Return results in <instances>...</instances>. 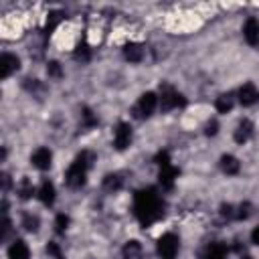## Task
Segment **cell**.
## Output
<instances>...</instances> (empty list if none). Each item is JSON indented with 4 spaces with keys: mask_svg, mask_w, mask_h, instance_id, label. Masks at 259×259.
Listing matches in <instances>:
<instances>
[{
    "mask_svg": "<svg viewBox=\"0 0 259 259\" xmlns=\"http://www.w3.org/2000/svg\"><path fill=\"white\" fill-rule=\"evenodd\" d=\"M164 200L158 194V190L154 186L142 188L134 194V214L140 221V225L150 227L152 223H156L158 219L164 217Z\"/></svg>",
    "mask_w": 259,
    "mask_h": 259,
    "instance_id": "obj_1",
    "label": "cell"
},
{
    "mask_svg": "<svg viewBox=\"0 0 259 259\" xmlns=\"http://www.w3.org/2000/svg\"><path fill=\"white\" fill-rule=\"evenodd\" d=\"M95 162V154L89 150H83L81 154H77V158L73 160V164L69 166L67 174H65V182L69 188H81L87 180V172Z\"/></svg>",
    "mask_w": 259,
    "mask_h": 259,
    "instance_id": "obj_2",
    "label": "cell"
},
{
    "mask_svg": "<svg viewBox=\"0 0 259 259\" xmlns=\"http://www.w3.org/2000/svg\"><path fill=\"white\" fill-rule=\"evenodd\" d=\"M184 105H186V97L182 93H178L168 83L160 85V107H162V111H170L174 107H184Z\"/></svg>",
    "mask_w": 259,
    "mask_h": 259,
    "instance_id": "obj_3",
    "label": "cell"
},
{
    "mask_svg": "<svg viewBox=\"0 0 259 259\" xmlns=\"http://www.w3.org/2000/svg\"><path fill=\"white\" fill-rule=\"evenodd\" d=\"M178 249H180V241L174 233H164L156 243V251L160 259H176Z\"/></svg>",
    "mask_w": 259,
    "mask_h": 259,
    "instance_id": "obj_4",
    "label": "cell"
},
{
    "mask_svg": "<svg viewBox=\"0 0 259 259\" xmlns=\"http://www.w3.org/2000/svg\"><path fill=\"white\" fill-rule=\"evenodd\" d=\"M156 107H158V95L154 91H146L140 95L138 105L134 107V115L136 117H150Z\"/></svg>",
    "mask_w": 259,
    "mask_h": 259,
    "instance_id": "obj_5",
    "label": "cell"
},
{
    "mask_svg": "<svg viewBox=\"0 0 259 259\" xmlns=\"http://www.w3.org/2000/svg\"><path fill=\"white\" fill-rule=\"evenodd\" d=\"M132 138H134L132 125L125 123V121H119L115 125V130H113V146H115V150H125L132 144Z\"/></svg>",
    "mask_w": 259,
    "mask_h": 259,
    "instance_id": "obj_6",
    "label": "cell"
},
{
    "mask_svg": "<svg viewBox=\"0 0 259 259\" xmlns=\"http://www.w3.org/2000/svg\"><path fill=\"white\" fill-rule=\"evenodd\" d=\"M18 69H20V59L12 53H2V57H0V79H8Z\"/></svg>",
    "mask_w": 259,
    "mask_h": 259,
    "instance_id": "obj_7",
    "label": "cell"
},
{
    "mask_svg": "<svg viewBox=\"0 0 259 259\" xmlns=\"http://www.w3.org/2000/svg\"><path fill=\"white\" fill-rule=\"evenodd\" d=\"M30 162H32V166L38 168V170H49L51 164H53V152H51L49 148L40 146V148H36V150L32 152Z\"/></svg>",
    "mask_w": 259,
    "mask_h": 259,
    "instance_id": "obj_8",
    "label": "cell"
},
{
    "mask_svg": "<svg viewBox=\"0 0 259 259\" xmlns=\"http://www.w3.org/2000/svg\"><path fill=\"white\" fill-rule=\"evenodd\" d=\"M237 97H239V103H241V105L249 107V105H253V103L259 99V91H257V87H255L251 81H247V83H243V85L239 87Z\"/></svg>",
    "mask_w": 259,
    "mask_h": 259,
    "instance_id": "obj_9",
    "label": "cell"
},
{
    "mask_svg": "<svg viewBox=\"0 0 259 259\" xmlns=\"http://www.w3.org/2000/svg\"><path fill=\"white\" fill-rule=\"evenodd\" d=\"M253 132H255L253 121H251V119H247V117H243V119L237 123L233 138H235V142H237V144H245V142H249V140L253 138Z\"/></svg>",
    "mask_w": 259,
    "mask_h": 259,
    "instance_id": "obj_10",
    "label": "cell"
},
{
    "mask_svg": "<svg viewBox=\"0 0 259 259\" xmlns=\"http://www.w3.org/2000/svg\"><path fill=\"white\" fill-rule=\"evenodd\" d=\"M243 36L251 47L259 45V20L255 16H249L243 24Z\"/></svg>",
    "mask_w": 259,
    "mask_h": 259,
    "instance_id": "obj_11",
    "label": "cell"
},
{
    "mask_svg": "<svg viewBox=\"0 0 259 259\" xmlns=\"http://www.w3.org/2000/svg\"><path fill=\"white\" fill-rule=\"evenodd\" d=\"M227 255H229V247L221 241H214V243L206 245L200 259H227Z\"/></svg>",
    "mask_w": 259,
    "mask_h": 259,
    "instance_id": "obj_12",
    "label": "cell"
},
{
    "mask_svg": "<svg viewBox=\"0 0 259 259\" xmlns=\"http://www.w3.org/2000/svg\"><path fill=\"white\" fill-rule=\"evenodd\" d=\"M36 194H38V200H40L42 204L51 206V204L55 202V198H57L55 184H53L51 180H42V182H40V186H38V190H36Z\"/></svg>",
    "mask_w": 259,
    "mask_h": 259,
    "instance_id": "obj_13",
    "label": "cell"
},
{
    "mask_svg": "<svg viewBox=\"0 0 259 259\" xmlns=\"http://www.w3.org/2000/svg\"><path fill=\"white\" fill-rule=\"evenodd\" d=\"M219 166H221V170H223L227 176H235V174H239V170H241V162H239L233 154H223L221 160H219Z\"/></svg>",
    "mask_w": 259,
    "mask_h": 259,
    "instance_id": "obj_14",
    "label": "cell"
},
{
    "mask_svg": "<svg viewBox=\"0 0 259 259\" xmlns=\"http://www.w3.org/2000/svg\"><path fill=\"white\" fill-rule=\"evenodd\" d=\"M178 168L176 166H172V164H168V166H162L160 168V174H158V178H160V184L166 188V190H170L172 186H174V180H176V176H178Z\"/></svg>",
    "mask_w": 259,
    "mask_h": 259,
    "instance_id": "obj_15",
    "label": "cell"
},
{
    "mask_svg": "<svg viewBox=\"0 0 259 259\" xmlns=\"http://www.w3.org/2000/svg\"><path fill=\"white\" fill-rule=\"evenodd\" d=\"M8 259H30L28 245H26L22 239L12 241V245L8 247Z\"/></svg>",
    "mask_w": 259,
    "mask_h": 259,
    "instance_id": "obj_16",
    "label": "cell"
},
{
    "mask_svg": "<svg viewBox=\"0 0 259 259\" xmlns=\"http://www.w3.org/2000/svg\"><path fill=\"white\" fill-rule=\"evenodd\" d=\"M123 57H125V61H130V63H140V61L144 59V47L138 45V42H127V45L123 47Z\"/></svg>",
    "mask_w": 259,
    "mask_h": 259,
    "instance_id": "obj_17",
    "label": "cell"
},
{
    "mask_svg": "<svg viewBox=\"0 0 259 259\" xmlns=\"http://www.w3.org/2000/svg\"><path fill=\"white\" fill-rule=\"evenodd\" d=\"M34 192H36V190H34V186H32V182H30V178H28V176H24V178H20V180H18V184H16V194H18V198L28 200Z\"/></svg>",
    "mask_w": 259,
    "mask_h": 259,
    "instance_id": "obj_18",
    "label": "cell"
},
{
    "mask_svg": "<svg viewBox=\"0 0 259 259\" xmlns=\"http://www.w3.org/2000/svg\"><path fill=\"white\" fill-rule=\"evenodd\" d=\"M233 105H235L233 93H221V95L217 97V101H214V107H217L219 113H229V111L233 109Z\"/></svg>",
    "mask_w": 259,
    "mask_h": 259,
    "instance_id": "obj_19",
    "label": "cell"
},
{
    "mask_svg": "<svg viewBox=\"0 0 259 259\" xmlns=\"http://www.w3.org/2000/svg\"><path fill=\"white\" fill-rule=\"evenodd\" d=\"M121 186H123V178L119 176V174H105L103 176V188L107 190V192H117V190H121Z\"/></svg>",
    "mask_w": 259,
    "mask_h": 259,
    "instance_id": "obj_20",
    "label": "cell"
},
{
    "mask_svg": "<svg viewBox=\"0 0 259 259\" xmlns=\"http://www.w3.org/2000/svg\"><path fill=\"white\" fill-rule=\"evenodd\" d=\"M22 85H24V89H26L28 93H32V95L38 97V99H40V95L47 91L45 85H42V81H38V79H30V77H28V79H24Z\"/></svg>",
    "mask_w": 259,
    "mask_h": 259,
    "instance_id": "obj_21",
    "label": "cell"
},
{
    "mask_svg": "<svg viewBox=\"0 0 259 259\" xmlns=\"http://www.w3.org/2000/svg\"><path fill=\"white\" fill-rule=\"evenodd\" d=\"M140 253H142V245H140L138 241H127V243L123 245V249H121L123 259H138Z\"/></svg>",
    "mask_w": 259,
    "mask_h": 259,
    "instance_id": "obj_22",
    "label": "cell"
},
{
    "mask_svg": "<svg viewBox=\"0 0 259 259\" xmlns=\"http://www.w3.org/2000/svg\"><path fill=\"white\" fill-rule=\"evenodd\" d=\"M22 227H24V231H28V233H36L38 227H40V219H38L36 214H32V212H24V214H22Z\"/></svg>",
    "mask_w": 259,
    "mask_h": 259,
    "instance_id": "obj_23",
    "label": "cell"
},
{
    "mask_svg": "<svg viewBox=\"0 0 259 259\" xmlns=\"http://www.w3.org/2000/svg\"><path fill=\"white\" fill-rule=\"evenodd\" d=\"M81 125L83 127H95L97 125V115L89 107H81Z\"/></svg>",
    "mask_w": 259,
    "mask_h": 259,
    "instance_id": "obj_24",
    "label": "cell"
},
{
    "mask_svg": "<svg viewBox=\"0 0 259 259\" xmlns=\"http://www.w3.org/2000/svg\"><path fill=\"white\" fill-rule=\"evenodd\" d=\"M251 214H253V204H251L249 200L241 202V204L235 208V219H239V221H247Z\"/></svg>",
    "mask_w": 259,
    "mask_h": 259,
    "instance_id": "obj_25",
    "label": "cell"
},
{
    "mask_svg": "<svg viewBox=\"0 0 259 259\" xmlns=\"http://www.w3.org/2000/svg\"><path fill=\"white\" fill-rule=\"evenodd\" d=\"M47 75L51 77V79H61L63 77V67H61V63L59 61H49L47 63Z\"/></svg>",
    "mask_w": 259,
    "mask_h": 259,
    "instance_id": "obj_26",
    "label": "cell"
},
{
    "mask_svg": "<svg viewBox=\"0 0 259 259\" xmlns=\"http://www.w3.org/2000/svg\"><path fill=\"white\" fill-rule=\"evenodd\" d=\"M61 20H63V12H59V10L51 12L49 18H47V34H51V30H53Z\"/></svg>",
    "mask_w": 259,
    "mask_h": 259,
    "instance_id": "obj_27",
    "label": "cell"
},
{
    "mask_svg": "<svg viewBox=\"0 0 259 259\" xmlns=\"http://www.w3.org/2000/svg\"><path fill=\"white\" fill-rule=\"evenodd\" d=\"M75 59L77 61H81V63H87L89 59H91V49L83 42V45H79L77 47V51H75Z\"/></svg>",
    "mask_w": 259,
    "mask_h": 259,
    "instance_id": "obj_28",
    "label": "cell"
},
{
    "mask_svg": "<svg viewBox=\"0 0 259 259\" xmlns=\"http://www.w3.org/2000/svg\"><path fill=\"white\" fill-rule=\"evenodd\" d=\"M67 229H69V217L63 214V212L57 214V217H55V231H57V233H65Z\"/></svg>",
    "mask_w": 259,
    "mask_h": 259,
    "instance_id": "obj_29",
    "label": "cell"
},
{
    "mask_svg": "<svg viewBox=\"0 0 259 259\" xmlns=\"http://www.w3.org/2000/svg\"><path fill=\"white\" fill-rule=\"evenodd\" d=\"M204 134L210 136V138L217 136V134H219V121H217V119H208V121L204 123Z\"/></svg>",
    "mask_w": 259,
    "mask_h": 259,
    "instance_id": "obj_30",
    "label": "cell"
},
{
    "mask_svg": "<svg viewBox=\"0 0 259 259\" xmlns=\"http://www.w3.org/2000/svg\"><path fill=\"white\" fill-rule=\"evenodd\" d=\"M156 164H158L160 168L172 164V162H170V154H168V150H160V152L156 154Z\"/></svg>",
    "mask_w": 259,
    "mask_h": 259,
    "instance_id": "obj_31",
    "label": "cell"
},
{
    "mask_svg": "<svg viewBox=\"0 0 259 259\" xmlns=\"http://www.w3.org/2000/svg\"><path fill=\"white\" fill-rule=\"evenodd\" d=\"M221 217L227 219V221H231V219L235 217V206L229 204V202H223V204H221Z\"/></svg>",
    "mask_w": 259,
    "mask_h": 259,
    "instance_id": "obj_32",
    "label": "cell"
},
{
    "mask_svg": "<svg viewBox=\"0 0 259 259\" xmlns=\"http://www.w3.org/2000/svg\"><path fill=\"white\" fill-rule=\"evenodd\" d=\"M10 229H12V223H10L8 214H4V219H2V233H0V239H2V241L6 239V235L10 233Z\"/></svg>",
    "mask_w": 259,
    "mask_h": 259,
    "instance_id": "obj_33",
    "label": "cell"
},
{
    "mask_svg": "<svg viewBox=\"0 0 259 259\" xmlns=\"http://www.w3.org/2000/svg\"><path fill=\"white\" fill-rule=\"evenodd\" d=\"M47 253H49V255H53L55 259L63 255V253H61V247H59L57 243H49V245H47Z\"/></svg>",
    "mask_w": 259,
    "mask_h": 259,
    "instance_id": "obj_34",
    "label": "cell"
},
{
    "mask_svg": "<svg viewBox=\"0 0 259 259\" xmlns=\"http://www.w3.org/2000/svg\"><path fill=\"white\" fill-rule=\"evenodd\" d=\"M8 188H10V176L8 174H2V190L6 192Z\"/></svg>",
    "mask_w": 259,
    "mask_h": 259,
    "instance_id": "obj_35",
    "label": "cell"
},
{
    "mask_svg": "<svg viewBox=\"0 0 259 259\" xmlns=\"http://www.w3.org/2000/svg\"><path fill=\"white\" fill-rule=\"evenodd\" d=\"M251 241H253V245H259V227H255L251 231Z\"/></svg>",
    "mask_w": 259,
    "mask_h": 259,
    "instance_id": "obj_36",
    "label": "cell"
},
{
    "mask_svg": "<svg viewBox=\"0 0 259 259\" xmlns=\"http://www.w3.org/2000/svg\"><path fill=\"white\" fill-rule=\"evenodd\" d=\"M241 259H253V257H249V255H245V257H241Z\"/></svg>",
    "mask_w": 259,
    "mask_h": 259,
    "instance_id": "obj_37",
    "label": "cell"
}]
</instances>
